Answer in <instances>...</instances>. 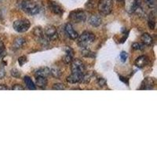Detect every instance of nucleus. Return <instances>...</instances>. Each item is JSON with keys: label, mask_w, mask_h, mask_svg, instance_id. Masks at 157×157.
<instances>
[{"label": "nucleus", "mask_w": 157, "mask_h": 157, "mask_svg": "<svg viewBox=\"0 0 157 157\" xmlns=\"http://www.w3.org/2000/svg\"><path fill=\"white\" fill-rule=\"evenodd\" d=\"M77 39H78V45L80 48L88 47L94 42L95 36L92 32H84L80 36H78Z\"/></svg>", "instance_id": "1"}, {"label": "nucleus", "mask_w": 157, "mask_h": 157, "mask_svg": "<svg viewBox=\"0 0 157 157\" xmlns=\"http://www.w3.org/2000/svg\"><path fill=\"white\" fill-rule=\"evenodd\" d=\"M21 8L28 14L36 15L39 13V6L32 0H24L21 3Z\"/></svg>", "instance_id": "2"}, {"label": "nucleus", "mask_w": 157, "mask_h": 157, "mask_svg": "<svg viewBox=\"0 0 157 157\" xmlns=\"http://www.w3.org/2000/svg\"><path fill=\"white\" fill-rule=\"evenodd\" d=\"M98 9L101 15L110 14L113 9V0H100L98 3Z\"/></svg>", "instance_id": "3"}, {"label": "nucleus", "mask_w": 157, "mask_h": 157, "mask_svg": "<svg viewBox=\"0 0 157 157\" xmlns=\"http://www.w3.org/2000/svg\"><path fill=\"white\" fill-rule=\"evenodd\" d=\"M13 29L16 32H20V33H23V32H27L30 29L31 24L28 19H20L17 20L16 21L13 23Z\"/></svg>", "instance_id": "4"}, {"label": "nucleus", "mask_w": 157, "mask_h": 157, "mask_svg": "<svg viewBox=\"0 0 157 157\" xmlns=\"http://www.w3.org/2000/svg\"><path fill=\"white\" fill-rule=\"evenodd\" d=\"M86 13L85 11L81 10L72 11L69 15V20L74 23H82L85 22L86 20Z\"/></svg>", "instance_id": "5"}, {"label": "nucleus", "mask_w": 157, "mask_h": 157, "mask_svg": "<svg viewBox=\"0 0 157 157\" xmlns=\"http://www.w3.org/2000/svg\"><path fill=\"white\" fill-rule=\"evenodd\" d=\"M86 70V67L78 59H75L73 61H71V73H79V74H83Z\"/></svg>", "instance_id": "6"}, {"label": "nucleus", "mask_w": 157, "mask_h": 157, "mask_svg": "<svg viewBox=\"0 0 157 157\" xmlns=\"http://www.w3.org/2000/svg\"><path fill=\"white\" fill-rule=\"evenodd\" d=\"M33 35H34L35 39L39 42V43H41L43 45H46L49 43V40L45 36L43 30L40 27L35 28L33 30Z\"/></svg>", "instance_id": "7"}, {"label": "nucleus", "mask_w": 157, "mask_h": 157, "mask_svg": "<svg viewBox=\"0 0 157 157\" xmlns=\"http://www.w3.org/2000/svg\"><path fill=\"white\" fill-rule=\"evenodd\" d=\"M43 32H44L45 36L47 38L49 42L54 41V40H56L57 39V36H58L57 29L54 26H53V25H48V26H47V27L45 28Z\"/></svg>", "instance_id": "8"}, {"label": "nucleus", "mask_w": 157, "mask_h": 157, "mask_svg": "<svg viewBox=\"0 0 157 157\" xmlns=\"http://www.w3.org/2000/svg\"><path fill=\"white\" fill-rule=\"evenodd\" d=\"M141 6V0H127L126 2V10L128 13H133Z\"/></svg>", "instance_id": "9"}, {"label": "nucleus", "mask_w": 157, "mask_h": 157, "mask_svg": "<svg viewBox=\"0 0 157 157\" xmlns=\"http://www.w3.org/2000/svg\"><path fill=\"white\" fill-rule=\"evenodd\" d=\"M64 32H65V34L68 36L72 40H75L78 38V32L74 29L73 26L71 25V24H67L64 27Z\"/></svg>", "instance_id": "10"}, {"label": "nucleus", "mask_w": 157, "mask_h": 157, "mask_svg": "<svg viewBox=\"0 0 157 157\" xmlns=\"http://www.w3.org/2000/svg\"><path fill=\"white\" fill-rule=\"evenodd\" d=\"M85 73V72H84ZM83 73V74H84ZM83 74L79 73H71L69 76L67 77L66 80L69 83H78V82H82Z\"/></svg>", "instance_id": "11"}, {"label": "nucleus", "mask_w": 157, "mask_h": 157, "mask_svg": "<svg viewBox=\"0 0 157 157\" xmlns=\"http://www.w3.org/2000/svg\"><path fill=\"white\" fill-rule=\"evenodd\" d=\"M49 6H50V10L54 13H55L56 15L61 16L64 13V10H63V8L57 2H50L49 3Z\"/></svg>", "instance_id": "12"}, {"label": "nucleus", "mask_w": 157, "mask_h": 157, "mask_svg": "<svg viewBox=\"0 0 157 157\" xmlns=\"http://www.w3.org/2000/svg\"><path fill=\"white\" fill-rule=\"evenodd\" d=\"M155 81L153 78H146L141 84V90H152L155 86Z\"/></svg>", "instance_id": "13"}, {"label": "nucleus", "mask_w": 157, "mask_h": 157, "mask_svg": "<svg viewBox=\"0 0 157 157\" xmlns=\"http://www.w3.org/2000/svg\"><path fill=\"white\" fill-rule=\"evenodd\" d=\"M149 62V59L147 56L142 55L137 57L135 60V65L138 68H142L145 66H146L147 64Z\"/></svg>", "instance_id": "14"}, {"label": "nucleus", "mask_w": 157, "mask_h": 157, "mask_svg": "<svg viewBox=\"0 0 157 157\" xmlns=\"http://www.w3.org/2000/svg\"><path fill=\"white\" fill-rule=\"evenodd\" d=\"M102 20L99 15L94 14L89 18V24L93 27H98L101 25Z\"/></svg>", "instance_id": "15"}, {"label": "nucleus", "mask_w": 157, "mask_h": 157, "mask_svg": "<svg viewBox=\"0 0 157 157\" xmlns=\"http://www.w3.org/2000/svg\"><path fill=\"white\" fill-rule=\"evenodd\" d=\"M35 76H43L47 77L50 75V68L44 67V68H40L39 69L35 71Z\"/></svg>", "instance_id": "16"}, {"label": "nucleus", "mask_w": 157, "mask_h": 157, "mask_svg": "<svg viewBox=\"0 0 157 157\" xmlns=\"http://www.w3.org/2000/svg\"><path fill=\"white\" fill-rule=\"evenodd\" d=\"M141 39L143 44L146 45V46H152V43H153L152 37L148 33H144V34L141 35Z\"/></svg>", "instance_id": "17"}, {"label": "nucleus", "mask_w": 157, "mask_h": 157, "mask_svg": "<svg viewBox=\"0 0 157 157\" xmlns=\"http://www.w3.org/2000/svg\"><path fill=\"white\" fill-rule=\"evenodd\" d=\"M148 27L151 30L155 29V10H152L148 17Z\"/></svg>", "instance_id": "18"}, {"label": "nucleus", "mask_w": 157, "mask_h": 157, "mask_svg": "<svg viewBox=\"0 0 157 157\" xmlns=\"http://www.w3.org/2000/svg\"><path fill=\"white\" fill-rule=\"evenodd\" d=\"M36 85L40 88H45L47 86V77L43 76H36Z\"/></svg>", "instance_id": "19"}, {"label": "nucleus", "mask_w": 157, "mask_h": 157, "mask_svg": "<svg viewBox=\"0 0 157 157\" xmlns=\"http://www.w3.org/2000/svg\"><path fill=\"white\" fill-rule=\"evenodd\" d=\"M26 43V40L23 37H17L13 42V47L16 49H20L23 47Z\"/></svg>", "instance_id": "20"}, {"label": "nucleus", "mask_w": 157, "mask_h": 157, "mask_svg": "<svg viewBox=\"0 0 157 157\" xmlns=\"http://www.w3.org/2000/svg\"><path fill=\"white\" fill-rule=\"evenodd\" d=\"M24 82L25 83V86H27V88L29 90H36V85H35L33 81L32 80V78L29 76H25V78H24Z\"/></svg>", "instance_id": "21"}, {"label": "nucleus", "mask_w": 157, "mask_h": 157, "mask_svg": "<svg viewBox=\"0 0 157 157\" xmlns=\"http://www.w3.org/2000/svg\"><path fill=\"white\" fill-rule=\"evenodd\" d=\"M50 75H51L52 76H54V78H59L61 76V75H62V72H61V71L60 70V68H56V67H53V68L50 69Z\"/></svg>", "instance_id": "22"}, {"label": "nucleus", "mask_w": 157, "mask_h": 157, "mask_svg": "<svg viewBox=\"0 0 157 157\" xmlns=\"http://www.w3.org/2000/svg\"><path fill=\"white\" fill-rule=\"evenodd\" d=\"M81 54H82L83 57H92L93 56V53L90 51V49H88V47H82V50H81Z\"/></svg>", "instance_id": "23"}, {"label": "nucleus", "mask_w": 157, "mask_h": 157, "mask_svg": "<svg viewBox=\"0 0 157 157\" xmlns=\"http://www.w3.org/2000/svg\"><path fill=\"white\" fill-rule=\"evenodd\" d=\"M132 48L134 50H143L145 49V45L140 43H134L132 45Z\"/></svg>", "instance_id": "24"}, {"label": "nucleus", "mask_w": 157, "mask_h": 157, "mask_svg": "<svg viewBox=\"0 0 157 157\" xmlns=\"http://www.w3.org/2000/svg\"><path fill=\"white\" fill-rule=\"evenodd\" d=\"M65 89V86L63 83H55L53 86V90H63Z\"/></svg>", "instance_id": "25"}, {"label": "nucleus", "mask_w": 157, "mask_h": 157, "mask_svg": "<svg viewBox=\"0 0 157 157\" xmlns=\"http://www.w3.org/2000/svg\"><path fill=\"white\" fill-rule=\"evenodd\" d=\"M72 61H73V57H72V56L68 55V54H66V56H64V59H63V61H64L65 64H71Z\"/></svg>", "instance_id": "26"}, {"label": "nucleus", "mask_w": 157, "mask_h": 157, "mask_svg": "<svg viewBox=\"0 0 157 157\" xmlns=\"http://www.w3.org/2000/svg\"><path fill=\"white\" fill-rule=\"evenodd\" d=\"M10 74L13 77H15V78H19L21 76V73H20V71H18L17 69L16 68H13L10 71Z\"/></svg>", "instance_id": "27"}, {"label": "nucleus", "mask_w": 157, "mask_h": 157, "mask_svg": "<svg viewBox=\"0 0 157 157\" xmlns=\"http://www.w3.org/2000/svg\"><path fill=\"white\" fill-rule=\"evenodd\" d=\"M27 57H25V56H22V57H19V59H18V63H19L20 66H23L24 64L27 62Z\"/></svg>", "instance_id": "28"}, {"label": "nucleus", "mask_w": 157, "mask_h": 157, "mask_svg": "<svg viewBox=\"0 0 157 157\" xmlns=\"http://www.w3.org/2000/svg\"><path fill=\"white\" fill-rule=\"evenodd\" d=\"M145 2L148 7L154 8L155 6V0H145Z\"/></svg>", "instance_id": "29"}, {"label": "nucleus", "mask_w": 157, "mask_h": 157, "mask_svg": "<svg viewBox=\"0 0 157 157\" xmlns=\"http://www.w3.org/2000/svg\"><path fill=\"white\" fill-rule=\"evenodd\" d=\"M127 57H128V55H127V52H121V54H120V60H121L122 62H126Z\"/></svg>", "instance_id": "30"}, {"label": "nucleus", "mask_w": 157, "mask_h": 157, "mask_svg": "<svg viewBox=\"0 0 157 157\" xmlns=\"http://www.w3.org/2000/svg\"><path fill=\"white\" fill-rule=\"evenodd\" d=\"M98 84L99 86H101V87H103V86H105L106 85L105 79H104L103 78H99L98 79Z\"/></svg>", "instance_id": "31"}, {"label": "nucleus", "mask_w": 157, "mask_h": 157, "mask_svg": "<svg viewBox=\"0 0 157 157\" xmlns=\"http://www.w3.org/2000/svg\"><path fill=\"white\" fill-rule=\"evenodd\" d=\"M12 90H24L25 87H23L21 84H15L14 86L12 87Z\"/></svg>", "instance_id": "32"}, {"label": "nucleus", "mask_w": 157, "mask_h": 157, "mask_svg": "<svg viewBox=\"0 0 157 157\" xmlns=\"http://www.w3.org/2000/svg\"><path fill=\"white\" fill-rule=\"evenodd\" d=\"M6 55V50H5V47H4L3 45H1L0 46V59L2 58L4 56Z\"/></svg>", "instance_id": "33"}, {"label": "nucleus", "mask_w": 157, "mask_h": 157, "mask_svg": "<svg viewBox=\"0 0 157 157\" xmlns=\"http://www.w3.org/2000/svg\"><path fill=\"white\" fill-rule=\"evenodd\" d=\"M65 51H66V54H68V55H70V56H72L73 57V50L71 48H70V47H67L66 50H65Z\"/></svg>", "instance_id": "34"}, {"label": "nucleus", "mask_w": 157, "mask_h": 157, "mask_svg": "<svg viewBox=\"0 0 157 157\" xmlns=\"http://www.w3.org/2000/svg\"><path fill=\"white\" fill-rule=\"evenodd\" d=\"M5 75H6L5 70H4L3 68H0V79H2V78H3L4 77H5Z\"/></svg>", "instance_id": "35"}, {"label": "nucleus", "mask_w": 157, "mask_h": 157, "mask_svg": "<svg viewBox=\"0 0 157 157\" xmlns=\"http://www.w3.org/2000/svg\"><path fill=\"white\" fill-rule=\"evenodd\" d=\"M8 90V87L6 85H4V84H0V90Z\"/></svg>", "instance_id": "36"}, {"label": "nucleus", "mask_w": 157, "mask_h": 157, "mask_svg": "<svg viewBox=\"0 0 157 157\" xmlns=\"http://www.w3.org/2000/svg\"><path fill=\"white\" fill-rule=\"evenodd\" d=\"M118 2H123V1H124V0H117Z\"/></svg>", "instance_id": "37"}, {"label": "nucleus", "mask_w": 157, "mask_h": 157, "mask_svg": "<svg viewBox=\"0 0 157 157\" xmlns=\"http://www.w3.org/2000/svg\"><path fill=\"white\" fill-rule=\"evenodd\" d=\"M1 1H2V0H0V2H1Z\"/></svg>", "instance_id": "38"}]
</instances>
